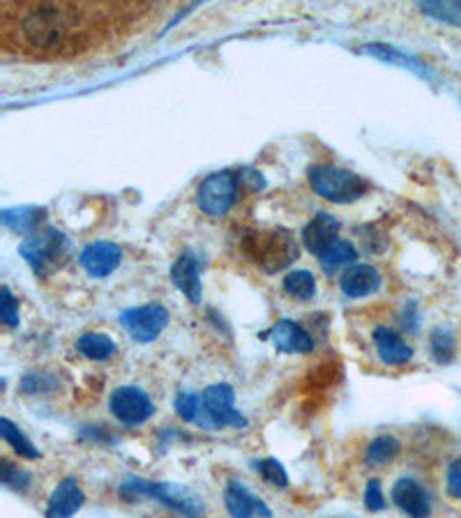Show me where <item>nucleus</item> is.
<instances>
[{
	"label": "nucleus",
	"instance_id": "obj_9",
	"mask_svg": "<svg viewBox=\"0 0 461 518\" xmlns=\"http://www.w3.org/2000/svg\"><path fill=\"white\" fill-rule=\"evenodd\" d=\"M120 325L139 344L155 341L169 325V309L162 304H141L120 314Z\"/></svg>",
	"mask_w": 461,
	"mask_h": 518
},
{
	"label": "nucleus",
	"instance_id": "obj_28",
	"mask_svg": "<svg viewBox=\"0 0 461 518\" xmlns=\"http://www.w3.org/2000/svg\"><path fill=\"white\" fill-rule=\"evenodd\" d=\"M254 470L259 472L263 482L275 486V489H286L289 486V472L279 459H259L254 461Z\"/></svg>",
	"mask_w": 461,
	"mask_h": 518
},
{
	"label": "nucleus",
	"instance_id": "obj_16",
	"mask_svg": "<svg viewBox=\"0 0 461 518\" xmlns=\"http://www.w3.org/2000/svg\"><path fill=\"white\" fill-rule=\"evenodd\" d=\"M339 240V219L328 215V212H319L312 222L302 231V242H305L307 251L314 256H323L326 251Z\"/></svg>",
	"mask_w": 461,
	"mask_h": 518
},
{
	"label": "nucleus",
	"instance_id": "obj_17",
	"mask_svg": "<svg viewBox=\"0 0 461 518\" xmlns=\"http://www.w3.org/2000/svg\"><path fill=\"white\" fill-rule=\"evenodd\" d=\"M270 341L275 350L279 353H289V355H305L314 350V339L305 327L293 323V321H279L270 330Z\"/></svg>",
	"mask_w": 461,
	"mask_h": 518
},
{
	"label": "nucleus",
	"instance_id": "obj_34",
	"mask_svg": "<svg viewBox=\"0 0 461 518\" xmlns=\"http://www.w3.org/2000/svg\"><path fill=\"white\" fill-rule=\"evenodd\" d=\"M238 178H240V185L249 187L252 192H261V189H266V178H263V175L256 169H252V166H245V169H240Z\"/></svg>",
	"mask_w": 461,
	"mask_h": 518
},
{
	"label": "nucleus",
	"instance_id": "obj_21",
	"mask_svg": "<svg viewBox=\"0 0 461 518\" xmlns=\"http://www.w3.org/2000/svg\"><path fill=\"white\" fill-rule=\"evenodd\" d=\"M77 350L86 357V360L93 362H107L116 355V341H113L109 334L102 332H86L77 339Z\"/></svg>",
	"mask_w": 461,
	"mask_h": 518
},
{
	"label": "nucleus",
	"instance_id": "obj_6",
	"mask_svg": "<svg viewBox=\"0 0 461 518\" xmlns=\"http://www.w3.org/2000/svg\"><path fill=\"white\" fill-rule=\"evenodd\" d=\"M240 178L236 171H217L210 173L206 180L199 185L196 192V205L201 212L210 217H222L229 212L238 201Z\"/></svg>",
	"mask_w": 461,
	"mask_h": 518
},
{
	"label": "nucleus",
	"instance_id": "obj_10",
	"mask_svg": "<svg viewBox=\"0 0 461 518\" xmlns=\"http://www.w3.org/2000/svg\"><path fill=\"white\" fill-rule=\"evenodd\" d=\"M81 268L86 270L88 277L104 279L118 270V265L123 263V249L116 242L109 240H97L90 242L88 247H83L79 256Z\"/></svg>",
	"mask_w": 461,
	"mask_h": 518
},
{
	"label": "nucleus",
	"instance_id": "obj_27",
	"mask_svg": "<svg viewBox=\"0 0 461 518\" xmlns=\"http://www.w3.org/2000/svg\"><path fill=\"white\" fill-rule=\"evenodd\" d=\"M418 7L425 17L438 21V24L461 28V3H441V0H429V3H420Z\"/></svg>",
	"mask_w": 461,
	"mask_h": 518
},
{
	"label": "nucleus",
	"instance_id": "obj_7",
	"mask_svg": "<svg viewBox=\"0 0 461 518\" xmlns=\"http://www.w3.org/2000/svg\"><path fill=\"white\" fill-rule=\"evenodd\" d=\"M109 410L120 424L141 426L155 415V403L141 387L120 385L109 396Z\"/></svg>",
	"mask_w": 461,
	"mask_h": 518
},
{
	"label": "nucleus",
	"instance_id": "obj_24",
	"mask_svg": "<svg viewBox=\"0 0 461 518\" xmlns=\"http://www.w3.org/2000/svg\"><path fill=\"white\" fill-rule=\"evenodd\" d=\"M316 291H319V286H316L314 274L309 270H296L284 277V293L291 295L293 300L309 302L316 295Z\"/></svg>",
	"mask_w": 461,
	"mask_h": 518
},
{
	"label": "nucleus",
	"instance_id": "obj_11",
	"mask_svg": "<svg viewBox=\"0 0 461 518\" xmlns=\"http://www.w3.org/2000/svg\"><path fill=\"white\" fill-rule=\"evenodd\" d=\"M390 498L399 507V512L406 514L408 518H429L432 516V498L425 486L415 482L411 477L397 479L392 486Z\"/></svg>",
	"mask_w": 461,
	"mask_h": 518
},
{
	"label": "nucleus",
	"instance_id": "obj_18",
	"mask_svg": "<svg viewBox=\"0 0 461 518\" xmlns=\"http://www.w3.org/2000/svg\"><path fill=\"white\" fill-rule=\"evenodd\" d=\"M171 281L173 286L183 293L192 304L201 302L203 286H201V274H199V261L192 251H185L176 258L171 268Z\"/></svg>",
	"mask_w": 461,
	"mask_h": 518
},
{
	"label": "nucleus",
	"instance_id": "obj_32",
	"mask_svg": "<svg viewBox=\"0 0 461 518\" xmlns=\"http://www.w3.org/2000/svg\"><path fill=\"white\" fill-rule=\"evenodd\" d=\"M365 507L369 512H383L385 507H388V500H385V493H383V486H381V479H369L367 486H365Z\"/></svg>",
	"mask_w": 461,
	"mask_h": 518
},
{
	"label": "nucleus",
	"instance_id": "obj_13",
	"mask_svg": "<svg viewBox=\"0 0 461 518\" xmlns=\"http://www.w3.org/2000/svg\"><path fill=\"white\" fill-rule=\"evenodd\" d=\"M224 505H226V512H229L233 518H252L256 514H259L261 518L272 516L266 502H263L261 498H256V495L249 491L245 484L236 482V479H231V482L226 484Z\"/></svg>",
	"mask_w": 461,
	"mask_h": 518
},
{
	"label": "nucleus",
	"instance_id": "obj_2",
	"mask_svg": "<svg viewBox=\"0 0 461 518\" xmlns=\"http://www.w3.org/2000/svg\"><path fill=\"white\" fill-rule=\"evenodd\" d=\"M245 254L259 265L263 272L277 274L289 268L300 256V247L291 231L275 228V231H254L243 240Z\"/></svg>",
	"mask_w": 461,
	"mask_h": 518
},
{
	"label": "nucleus",
	"instance_id": "obj_22",
	"mask_svg": "<svg viewBox=\"0 0 461 518\" xmlns=\"http://www.w3.org/2000/svg\"><path fill=\"white\" fill-rule=\"evenodd\" d=\"M0 436H3V440L7 445H10L14 452H17L21 459H28V461H35L40 459V449H37L33 445V440H30L24 431L19 429L17 424H14L12 420H7V417H3L0 420Z\"/></svg>",
	"mask_w": 461,
	"mask_h": 518
},
{
	"label": "nucleus",
	"instance_id": "obj_8",
	"mask_svg": "<svg viewBox=\"0 0 461 518\" xmlns=\"http://www.w3.org/2000/svg\"><path fill=\"white\" fill-rule=\"evenodd\" d=\"M146 498H153L164 505L166 509H171L173 514L183 516V518H201L206 514V502L196 491H192L190 486L176 484V482H150L148 479V489Z\"/></svg>",
	"mask_w": 461,
	"mask_h": 518
},
{
	"label": "nucleus",
	"instance_id": "obj_3",
	"mask_svg": "<svg viewBox=\"0 0 461 518\" xmlns=\"http://www.w3.org/2000/svg\"><path fill=\"white\" fill-rule=\"evenodd\" d=\"M307 180L316 196L326 198L328 203L337 205H349L360 201V198L369 192V182L365 178L332 164H314L307 173Z\"/></svg>",
	"mask_w": 461,
	"mask_h": 518
},
{
	"label": "nucleus",
	"instance_id": "obj_23",
	"mask_svg": "<svg viewBox=\"0 0 461 518\" xmlns=\"http://www.w3.org/2000/svg\"><path fill=\"white\" fill-rule=\"evenodd\" d=\"M399 452H402V443L395 436H376L372 443L367 445V454H365V463L372 468L385 466V463L395 461Z\"/></svg>",
	"mask_w": 461,
	"mask_h": 518
},
{
	"label": "nucleus",
	"instance_id": "obj_12",
	"mask_svg": "<svg viewBox=\"0 0 461 518\" xmlns=\"http://www.w3.org/2000/svg\"><path fill=\"white\" fill-rule=\"evenodd\" d=\"M383 284L381 272L374 268V265L367 263H355L344 270L342 277H339V288L346 297L351 300H360V297L374 295Z\"/></svg>",
	"mask_w": 461,
	"mask_h": 518
},
{
	"label": "nucleus",
	"instance_id": "obj_35",
	"mask_svg": "<svg viewBox=\"0 0 461 518\" xmlns=\"http://www.w3.org/2000/svg\"><path fill=\"white\" fill-rule=\"evenodd\" d=\"M402 325L406 332H418L420 330V314H418V302L411 300L406 302V307L402 311Z\"/></svg>",
	"mask_w": 461,
	"mask_h": 518
},
{
	"label": "nucleus",
	"instance_id": "obj_36",
	"mask_svg": "<svg viewBox=\"0 0 461 518\" xmlns=\"http://www.w3.org/2000/svg\"><path fill=\"white\" fill-rule=\"evenodd\" d=\"M448 493L461 500V456L448 466Z\"/></svg>",
	"mask_w": 461,
	"mask_h": 518
},
{
	"label": "nucleus",
	"instance_id": "obj_29",
	"mask_svg": "<svg viewBox=\"0 0 461 518\" xmlns=\"http://www.w3.org/2000/svg\"><path fill=\"white\" fill-rule=\"evenodd\" d=\"M173 408H176V415L183 422H199L201 415V396L194 392H180L173 401Z\"/></svg>",
	"mask_w": 461,
	"mask_h": 518
},
{
	"label": "nucleus",
	"instance_id": "obj_30",
	"mask_svg": "<svg viewBox=\"0 0 461 518\" xmlns=\"http://www.w3.org/2000/svg\"><path fill=\"white\" fill-rule=\"evenodd\" d=\"M0 479H3V484L7 486V489L17 491V493H26L30 489V482H33V477H30V472H26L24 468L14 466L12 461H3V475H0Z\"/></svg>",
	"mask_w": 461,
	"mask_h": 518
},
{
	"label": "nucleus",
	"instance_id": "obj_14",
	"mask_svg": "<svg viewBox=\"0 0 461 518\" xmlns=\"http://www.w3.org/2000/svg\"><path fill=\"white\" fill-rule=\"evenodd\" d=\"M83 502H86V495H83L79 482L74 477H67L49 495L44 518H74L81 512Z\"/></svg>",
	"mask_w": 461,
	"mask_h": 518
},
{
	"label": "nucleus",
	"instance_id": "obj_15",
	"mask_svg": "<svg viewBox=\"0 0 461 518\" xmlns=\"http://www.w3.org/2000/svg\"><path fill=\"white\" fill-rule=\"evenodd\" d=\"M360 53H365V56H372L376 60H381V63H390V65H397V67H404L408 72H415L422 79H429L434 81L436 79V72L429 67L425 60L413 56V53H404L395 47H390V44H365V47H360Z\"/></svg>",
	"mask_w": 461,
	"mask_h": 518
},
{
	"label": "nucleus",
	"instance_id": "obj_1",
	"mask_svg": "<svg viewBox=\"0 0 461 518\" xmlns=\"http://www.w3.org/2000/svg\"><path fill=\"white\" fill-rule=\"evenodd\" d=\"M74 10L60 5H40L24 19V35L30 44L44 51H58L77 35Z\"/></svg>",
	"mask_w": 461,
	"mask_h": 518
},
{
	"label": "nucleus",
	"instance_id": "obj_20",
	"mask_svg": "<svg viewBox=\"0 0 461 518\" xmlns=\"http://www.w3.org/2000/svg\"><path fill=\"white\" fill-rule=\"evenodd\" d=\"M47 215L49 212L42 205H19V208H5L0 212V219H3L5 228H10L14 233L33 235L47 222Z\"/></svg>",
	"mask_w": 461,
	"mask_h": 518
},
{
	"label": "nucleus",
	"instance_id": "obj_19",
	"mask_svg": "<svg viewBox=\"0 0 461 518\" xmlns=\"http://www.w3.org/2000/svg\"><path fill=\"white\" fill-rule=\"evenodd\" d=\"M372 339L381 362L388 364V367H402V364L413 360V348L395 330H390V327L379 325L374 330Z\"/></svg>",
	"mask_w": 461,
	"mask_h": 518
},
{
	"label": "nucleus",
	"instance_id": "obj_31",
	"mask_svg": "<svg viewBox=\"0 0 461 518\" xmlns=\"http://www.w3.org/2000/svg\"><path fill=\"white\" fill-rule=\"evenodd\" d=\"M0 321L7 327H19V302L7 286L0 288Z\"/></svg>",
	"mask_w": 461,
	"mask_h": 518
},
{
	"label": "nucleus",
	"instance_id": "obj_26",
	"mask_svg": "<svg viewBox=\"0 0 461 518\" xmlns=\"http://www.w3.org/2000/svg\"><path fill=\"white\" fill-rule=\"evenodd\" d=\"M457 341L455 334L445 327H436V330L429 334V353H432L436 364H450L455 360Z\"/></svg>",
	"mask_w": 461,
	"mask_h": 518
},
{
	"label": "nucleus",
	"instance_id": "obj_33",
	"mask_svg": "<svg viewBox=\"0 0 461 518\" xmlns=\"http://www.w3.org/2000/svg\"><path fill=\"white\" fill-rule=\"evenodd\" d=\"M54 376H49V373H42V371H33L28 373V376L21 380V390L26 394H37V392H49L54 390Z\"/></svg>",
	"mask_w": 461,
	"mask_h": 518
},
{
	"label": "nucleus",
	"instance_id": "obj_4",
	"mask_svg": "<svg viewBox=\"0 0 461 518\" xmlns=\"http://www.w3.org/2000/svg\"><path fill=\"white\" fill-rule=\"evenodd\" d=\"M19 254L33 268L37 277H49L51 272L58 270L70 254V240L54 226L42 228L21 242Z\"/></svg>",
	"mask_w": 461,
	"mask_h": 518
},
{
	"label": "nucleus",
	"instance_id": "obj_25",
	"mask_svg": "<svg viewBox=\"0 0 461 518\" xmlns=\"http://www.w3.org/2000/svg\"><path fill=\"white\" fill-rule=\"evenodd\" d=\"M353 261H358V249H355L349 240H337L335 245L319 258L321 268L326 270V274L337 272L342 265H353Z\"/></svg>",
	"mask_w": 461,
	"mask_h": 518
},
{
	"label": "nucleus",
	"instance_id": "obj_5",
	"mask_svg": "<svg viewBox=\"0 0 461 518\" xmlns=\"http://www.w3.org/2000/svg\"><path fill=\"white\" fill-rule=\"evenodd\" d=\"M201 413L210 429H245L247 417L236 410V392L229 383H215L201 394Z\"/></svg>",
	"mask_w": 461,
	"mask_h": 518
}]
</instances>
